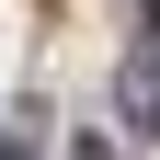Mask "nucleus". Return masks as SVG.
<instances>
[{"mask_svg":"<svg viewBox=\"0 0 160 160\" xmlns=\"http://www.w3.org/2000/svg\"><path fill=\"white\" fill-rule=\"evenodd\" d=\"M126 114H137V137H160V46H137V69H126Z\"/></svg>","mask_w":160,"mask_h":160,"instance_id":"1","label":"nucleus"}]
</instances>
